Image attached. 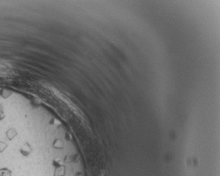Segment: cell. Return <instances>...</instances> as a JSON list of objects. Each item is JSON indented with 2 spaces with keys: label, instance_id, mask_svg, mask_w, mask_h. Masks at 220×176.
<instances>
[{
  "label": "cell",
  "instance_id": "1",
  "mask_svg": "<svg viewBox=\"0 0 220 176\" xmlns=\"http://www.w3.org/2000/svg\"><path fill=\"white\" fill-rule=\"evenodd\" d=\"M0 176H11V171L8 170H1L0 171Z\"/></svg>",
  "mask_w": 220,
  "mask_h": 176
}]
</instances>
